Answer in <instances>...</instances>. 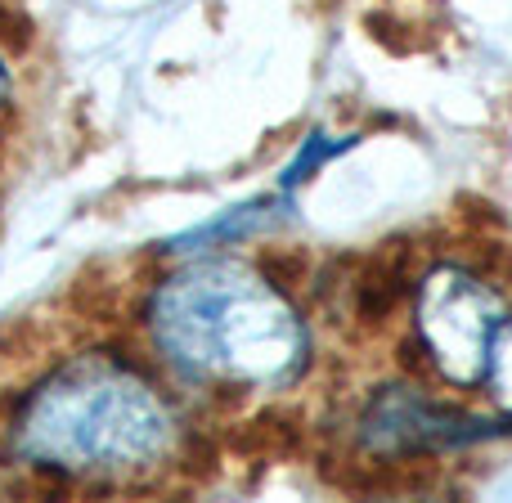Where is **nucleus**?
<instances>
[{"instance_id": "2", "label": "nucleus", "mask_w": 512, "mask_h": 503, "mask_svg": "<svg viewBox=\"0 0 512 503\" xmlns=\"http://www.w3.org/2000/svg\"><path fill=\"white\" fill-rule=\"evenodd\" d=\"M261 265H265V274H270V283H274L279 292H297L301 283L310 279V256H306V252L274 248V252L261 256Z\"/></svg>"}, {"instance_id": "3", "label": "nucleus", "mask_w": 512, "mask_h": 503, "mask_svg": "<svg viewBox=\"0 0 512 503\" xmlns=\"http://www.w3.org/2000/svg\"><path fill=\"white\" fill-rule=\"evenodd\" d=\"M0 90H5V77H0Z\"/></svg>"}, {"instance_id": "1", "label": "nucleus", "mask_w": 512, "mask_h": 503, "mask_svg": "<svg viewBox=\"0 0 512 503\" xmlns=\"http://www.w3.org/2000/svg\"><path fill=\"white\" fill-rule=\"evenodd\" d=\"M230 445L239 454H248V459H283V454H292L301 445V423L283 414H261L252 423H243L230 436Z\"/></svg>"}]
</instances>
